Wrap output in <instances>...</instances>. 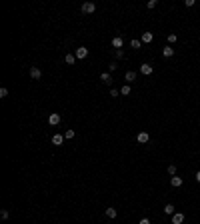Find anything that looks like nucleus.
<instances>
[{"instance_id":"nucleus-1","label":"nucleus","mask_w":200,"mask_h":224,"mask_svg":"<svg viewBox=\"0 0 200 224\" xmlns=\"http://www.w3.org/2000/svg\"><path fill=\"white\" fill-rule=\"evenodd\" d=\"M94 10H96V4H94V2H84V4H82V12L84 14H92Z\"/></svg>"},{"instance_id":"nucleus-2","label":"nucleus","mask_w":200,"mask_h":224,"mask_svg":"<svg viewBox=\"0 0 200 224\" xmlns=\"http://www.w3.org/2000/svg\"><path fill=\"white\" fill-rule=\"evenodd\" d=\"M78 60H84L88 56V48H84V46H80V48H76V54H74Z\"/></svg>"},{"instance_id":"nucleus-3","label":"nucleus","mask_w":200,"mask_h":224,"mask_svg":"<svg viewBox=\"0 0 200 224\" xmlns=\"http://www.w3.org/2000/svg\"><path fill=\"white\" fill-rule=\"evenodd\" d=\"M136 140H138V144H146L148 140H150V136H148V132H138Z\"/></svg>"},{"instance_id":"nucleus-4","label":"nucleus","mask_w":200,"mask_h":224,"mask_svg":"<svg viewBox=\"0 0 200 224\" xmlns=\"http://www.w3.org/2000/svg\"><path fill=\"white\" fill-rule=\"evenodd\" d=\"M48 122H50L52 126L60 124V114H56V112H54V114H50V116H48Z\"/></svg>"},{"instance_id":"nucleus-5","label":"nucleus","mask_w":200,"mask_h":224,"mask_svg":"<svg viewBox=\"0 0 200 224\" xmlns=\"http://www.w3.org/2000/svg\"><path fill=\"white\" fill-rule=\"evenodd\" d=\"M170 184H172L174 188H180V186H182V178L180 176H170Z\"/></svg>"},{"instance_id":"nucleus-6","label":"nucleus","mask_w":200,"mask_h":224,"mask_svg":"<svg viewBox=\"0 0 200 224\" xmlns=\"http://www.w3.org/2000/svg\"><path fill=\"white\" fill-rule=\"evenodd\" d=\"M182 222H184V214H180V212L172 214V224H182Z\"/></svg>"},{"instance_id":"nucleus-7","label":"nucleus","mask_w":200,"mask_h":224,"mask_svg":"<svg viewBox=\"0 0 200 224\" xmlns=\"http://www.w3.org/2000/svg\"><path fill=\"white\" fill-rule=\"evenodd\" d=\"M140 72L144 74V76H150V74H152V66L150 64H142L140 66Z\"/></svg>"},{"instance_id":"nucleus-8","label":"nucleus","mask_w":200,"mask_h":224,"mask_svg":"<svg viewBox=\"0 0 200 224\" xmlns=\"http://www.w3.org/2000/svg\"><path fill=\"white\" fill-rule=\"evenodd\" d=\"M52 144H56V146L64 144V136H62V134H54L52 136Z\"/></svg>"},{"instance_id":"nucleus-9","label":"nucleus","mask_w":200,"mask_h":224,"mask_svg":"<svg viewBox=\"0 0 200 224\" xmlns=\"http://www.w3.org/2000/svg\"><path fill=\"white\" fill-rule=\"evenodd\" d=\"M122 44H124V40L120 38V36H114V38H112V46H114V48H118V50H120V48H122Z\"/></svg>"},{"instance_id":"nucleus-10","label":"nucleus","mask_w":200,"mask_h":224,"mask_svg":"<svg viewBox=\"0 0 200 224\" xmlns=\"http://www.w3.org/2000/svg\"><path fill=\"white\" fill-rule=\"evenodd\" d=\"M40 76H42L40 68H30V78H32V80H38Z\"/></svg>"},{"instance_id":"nucleus-11","label":"nucleus","mask_w":200,"mask_h":224,"mask_svg":"<svg viewBox=\"0 0 200 224\" xmlns=\"http://www.w3.org/2000/svg\"><path fill=\"white\" fill-rule=\"evenodd\" d=\"M100 80H102V82H104V84H112V76H110V74L108 72H104V74H100Z\"/></svg>"},{"instance_id":"nucleus-12","label":"nucleus","mask_w":200,"mask_h":224,"mask_svg":"<svg viewBox=\"0 0 200 224\" xmlns=\"http://www.w3.org/2000/svg\"><path fill=\"white\" fill-rule=\"evenodd\" d=\"M152 38H154V34H152V32H144V34H142V42H144V44L152 42Z\"/></svg>"},{"instance_id":"nucleus-13","label":"nucleus","mask_w":200,"mask_h":224,"mask_svg":"<svg viewBox=\"0 0 200 224\" xmlns=\"http://www.w3.org/2000/svg\"><path fill=\"white\" fill-rule=\"evenodd\" d=\"M124 78H126V82H134V80H136V72H132V70H128Z\"/></svg>"},{"instance_id":"nucleus-14","label":"nucleus","mask_w":200,"mask_h":224,"mask_svg":"<svg viewBox=\"0 0 200 224\" xmlns=\"http://www.w3.org/2000/svg\"><path fill=\"white\" fill-rule=\"evenodd\" d=\"M64 62H66V64H74V62H76V56H74V54H66V56H64Z\"/></svg>"},{"instance_id":"nucleus-15","label":"nucleus","mask_w":200,"mask_h":224,"mask_svg":"<svg viewBox=\"0 0 200 224\" xmlns=\"http://www.w3.org/2000/svg\"><path fill=\"white\" fill-rule=\"evenodd\" d=\"M162 54H164L166 58H170V56H172V54H174V48H172V46H166V48H164V50H162Z\"/></svg>"},{"instance_id":"nucleus-16","label":"nucleus","mask_w":200,"mask_h":224,"mask_svg":"<svg viewBox=\"0 0 200 224\" xmlns=\"http://www.w3.org/2000/svg\"><path fill=\"white\" fill-rule=\"evenodd\" d=\"M116 214H118V212H116V208H106V216H108V218H116Z\"/></svg>"},{"instance_id":"nucleus-17","label":"nucleus","mask_w":200,"mask_h":224,"mask_svg":"<svg viewBox=\"0 0 200 224\" xmlns=\"http://www.w3.org/2000/svg\"><path fill=\"white\" fill-rule=\"evenodd\" d=\"M120 94H122V96H128V94H130V86L124 84L122 88H120Z\"/></svg>"},{"instance_id":"nucleus-18","label":"nucleus","mask_w":200,"mask_h":224,"mask_svg":"<svg viewBox=\"0 0 200 224\" xmlns=\"http://www.w3.org/2000/svg\"><path fill=\"white\" fill-rule=\"evenodd\" d=\"M164 214H176V212H174V206L172 204H166V206H164Z\"/></svg>"},{"instance_id":"nucleus-19","label":"nucleus","mask_w":200,"mask_h":224,"mask_svg":"<svg viewBox=\"0 0 200 224\" xmlns=\"http://www.w3.org/2000/svg\"><path fill=\"white\" fill-rule=\"evenodd\" d=\"M168 174H170V176H176V166H174V164L168 166Z\"/></svg>"},{"instance_id":"nucleus-20","label":"nucleus","mask_w":200,"mask_h":224,"mask_svg":"<svg viewBox=\"0 0 200 224\" xmlns=\"http://www.w3.org/2000/svg\"><path fill=\"white\" fill-rule=\"evenodd\" d=\"M176 40H178V36H176V34H168V42H170V44H174Z\"/></svg>"},{"instance_id":"nucleus-21","label":"nucleus","mask_w":200,"mask_h":224,"mask_svg":"<svg viewBox=\"0 0 200 224\" xmlns=\"http://www.w3.org/2000/svg\"><path fill=\"white\" fill-rule=\"evenodd\" d=\"M74 134H76L74 130H66L64 132V138H74Z\"/></svg>"},{"instance_id":"nucleus-22","label":"nucleus","mask_w":200,"mask_h":224,"mask_svg":"<svg viewBox=\"0 0 200 224\" xmlns=\"http://www.w3.org/2000/svg\"><path fill=\"white\" fill-rule=\"evenodd\" d=\"M140 44H142L140 40H132V42H130V46H132V48H140Z\"/></svg>"},{"instance_id":"nucleus-23","label":"nucleus","mask_w":200,"mask_h":224,"mask_svg":"<svg viewBox=\"0 0 200 224\" xmlns=\"http://www.w3.org/2000/svg\"><path fill=\"white\" fill-rule=\"evenodd\" d=\"M0 216H2V220H8L10 214H8V210H0Z\"/></svg>"},{"instance_id":"nucleus-24","label":"nucleus","mask_w":200,"mask_h":224,"mask_svg":"<svg viewBox=\"0 0 200 224\" xmlns=\"http://www.w3.org/2000/svg\"><path fill=\"white\" fill-rule=\"evenodd\" d=\"M8 96V90L6 88H0V98H6Z\"/></svg>"},{"instance_id":"nucleus-25","label":"nucleus","mask_w":200,"mask_h":224,"mask_svg":"<svg viewBox=\"0 0 200 224\" xmlns=\"http://www.w3.org/2000/svg\"><path fill=\"white\" fill-rule=\"evenodd\" d=\"M156 4H158L156 0H148V4H146V6H148V8H156Z\"/></svg>"},{"instance_id":"nucleus-26","label":"nucleus","mask_w":200,"mask_h":224,"mask_svg":"<svg viewBox=\"0 0 200 224\" xmlns=\"http://www.w3.org/2000/svg\"><path fill=\"white\" fill-rule=\"evenodd\" d=\"M118 94H120V90H116V88H112V90H110V96H112V98H116Z\"/></svg>"},{"instance_id":"nucleus-27","label":"nucleus","mask_w":200,"mask_h":224,"mask_svg":"<svg viewBox=\"0 0 200 224\" xmlns=\"http://www.w3.org/2000/svg\"><path fill=\"white\" fill-rule=\"evenodd\" d=\"M184 6H186V8L194 6V0H184Z\"/></svg>"},{"instance_id":"nucleus-28","label":"nucleus","mask_w":200,"mask_h":224,"mask_svg":"<svg viewBox=\"0 0 200 224\" xmlns=\"http://www.w3.org/2000/svg\"><path fill=\"white\" fill-rule=\"evenodd\" d=\"M116 58H124V52H122V50H116Z\"/></svg>"},{"instance_id":"nucleus-29","label":"nucleus","mask_w":200,"mask_h":224,"mask_svg":"<svg viewBox=\"0 0 200 224\" xmlns=\"http://www.w3.org/2000/svg\"><path fill=\"white\" fill-rule=\"evenodd\" d=\"M140 224H150V220H148V218H142V220H140Z\"/></svg>"},{"instance_id":"nucleus-30","label":"nucleus","mask_w":200,"mask_h":224,"mask_svg":"<svg viewBox=\"0 0 200 224\" xmlns=\"http://www.w3.org/2000/svg\"><path fill=\"white\" fill-rule=\"evenodd\" d=\"M194 178H196V182H200V170L196 172V176H194Z\"/></svg>"}]
</instances>
